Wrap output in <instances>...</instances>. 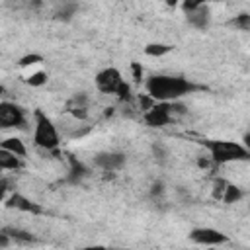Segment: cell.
Here are the masks:
<instances>
[{
  "label": "cell",
  "mask_w": 250,
  "mask_h": 250,
  "mask_svg": "<svg viewBox=\"0 0 250 250\" xmlns=\"http://www.w3.org/2000/svg\"><path fill=\"white\" fill-rule=\"evenodd\" d=\"M145 88L156 102H176L188 94L203 90V86L193 84L184 76H172V74H154L145 82Z\"/></svg>",
  "instance_id": "1"
},
{
  "label": "cell",
  "mask_w": 250,
  "mask_h": 250,
  "mask_svg": "<svg viewBox=\"0 0 250 250\" xmlns=\"http://www.w3.org/2000/svg\"><path fill=\"white\" fill-rule=\"evenodd\" d=\"M201 145L209 150V156L215 164H229V162H244L250 160V150L234 141H223V139H207L201 141Z\"/></svg>",
  "instance_id": "2"
},
{
  "label": "cell",
  "mask_w": 250,
  "mask_h": 250,
  "mask_svg": "<svg viewBox=\"0 0 250 250\" xmlns=\"http://www.w3.org/2000/svg\"><path fill=\"white\" fill-rule=\"evenodd\" d=\"M33 123H35V129H33V143H35V146H39L43 150H55L59 146L61 139H59L57 127L51 121V117L43 109L37 107L33 111Z\"/></svg>",
  "instance_id": "3"
},
{
  "label": "cell",
  "mask_w": 250,
  "mask_h": 250,
  "mask_svg": "<svg viewBox=\"0 0 250 250\" xmlns=\"http://www.w3.org/2000/svg\"><path fill=\"white\" fill-rule=\"evenodd\" d=\"M174 111L178 113H184L186 109L182 105H176V102H156L148 111H145L143 119L148 127H154V129H160V127H166L172 117H174Z\"/></svg>",
  "instance_id": "4"
},
{
  "label": "cell",
  "mask_w": 250,
  "mask_h": 250,
  "mask_svg": "<svg viewBox=\"0 0 250 250\" xmlns=\"http://www.w3.org/2000/svg\"><path fill=\"white\" fill-rule=\"evenodd\" d=\"M25 111L14 102H0V127L2 129H25Z\"/></svg>",
  "instance_id": "5"
},
{
  "label": "cell",
  "mask_w": 250,
  "mask_h": 250,
  "mask_svg": "<svg viewBox=\"0 0 250 250\" xmlns=\"http://www.w3.org/2000/svg\"><path fill=\"white\" fill-rule=\"evenodd\" d=\"M189 240L201 246H219V244H227L229 236L211 227H195L189 230Z\"/></svg>",
  "instance_id": "6"
},
{
  "label": "cell",
  "mask_w": 250,
  "mask_h": 250,
  "mask_svg": "<svg viewBox=\"0 0 250 250\" xmlns=\"http://www.w3.org/2000/svg\"><path fill=\"white\" fill-rule=\"evenodd\" d=\"M96 88L104 94H115L117 88L121 86L123 82V76L119 72V68L115 66H107V68H102L98 74H96Z\"/></svg>",
  "instance_id": "7"
},
{
  "label": "cell",
  "mask_w": 250,
  "mask_h": 250,
  "mask_svg": "<svg viewBox=\"0 0 250 250\" xmlns=\"http://www.w3.org/2000/svg\"><path fill=\"white\" fill-rule=\"evenodd\" d=\"M94 164L105 172H113V170H119L123 164H125V154L123 152H115V150H104V152H98L94 156Z\"/></svg>",
  "instance_id": "8"
},
{
  "label": "cell",
  "mask_w": 250,
  "mask_h": 250,
  "mask_svg": "<svg viewBox=\"0 0 250 250\" xmlns=\"http://www.w3.org/2000/svg\"><path fill=\"white\" fill-rule=\"evenodd\" d=\"M4 205H6L8 209H18V211H23V213H33V215L43 213V209H41L37 203H33L29 197H25V195H21V193H18V191L12 193L10 197H6Z\"/></svg>",
  "instance_id": "9"
},
{
  "label": "cell",
  "mask_w": 250,
  "mask_h": 250,
  "mask_svg": "<svg viewBox=\"0 0 250 250\" xmlns=\"http://www.w3.org/2000/svg\"><path fill=\"white\" fill-rule=\"evenodd\" d=\"M66 111H68L72 117L80 119V121L88 119V96H86L84 92L74 94V96L66 102Z\"/></svg>",
  "instance_id": "10"
},
{
  "label": "cell",
  "mask_w": 250,
  "mask_h": 250,
  "mask_svg": "<svg viewBox=\"0 0 250 250\" xmlns=\"http://www.w3.org/2000/svg\"><path fill=\"white\" fill-rule=\"evenodd\" d=\"M186 20H188V23H189L191 27H195V29H199V31H205V29L209 27V23H211V10L207 8V4H203V6H199L197 10L188 12V14H186Z\"/></svg>",
  "instance_id": "11"
},
{
  "label": "cell",
  "mask_w": 250,
  "mask_h": 250,
  "mask_svg": "<svg viewBox=\"0 0 250 250\" xmlns=\"http://www.w3.org/2000/svg\"><path fill=\"white\" fill-rule=\"evenodd\" d=\"M0 168L2 170H20L21 168V156H18L6 148H0Z\"/></svg>",
  "instance_id": "12"
},
{
  "label": "cell",
  "mask_w": 250,
  "mask_h": 250,
  "mask_svg": "<svg viewBox=\"0 0 250 250\" xmlns=\"http://www.w3.org/2000/svg\"><path fill=\"white\" fill-rule=\"evenodd\" d=\"M68 156V160H70V170H68V182H72V184H78L84 176H88V168L80 162V160H76L72 154H66Z\"/></svg>",
  "instance_id": "13"
},
{
  "label": "cell",
  "mask_w": 250,
  "mask_h": 250,
  "mask_svg": "<svg viewBox=\"0 0 250 250\" xmlns=\"http://www.w3.org/2000/svg\"><path fill=\"white\" fill-rule=\"evenodd\" d=\"M0 148H6V150H10V152H14V154H18V156H21V158L27 154V148H25L23 141L18 139V137H8V139H4V141L0 143Z\"/></svg>",
  "instance_id": "14"
},
{
  "label": "cell",
  "mask_w": 250,
  "mask_h": 250,
  "mask_svg": "<svg viewBox=\"0 0 250 250\" xmlns=\"http://www.w3.org/2000/svg\"><path fill=\"white\" fill-rule=\"evenodd\" d=\"M2 230L8 232L14 242H20V244H29V242H33V234L27 232V230H21V229H16V227H4Z\"/></svg>",
  "instance_id": "15"
},
{
  "label": "cell",
  "mask_w": 250,
  "mask_h": 250,
  "mask_svg": "<svg viewBox=\"0 0 250 250\" xmlns=\"http://www.w3.org/2000/svg\"><path fill=\"white\" fill-rule=\"evenodd\" d=\"M174 45H168V43H148L145 47V55L148 57H164L168 53H172Z\"/></svg>",
  "instance_id": "16"
},
{
  "label": "cell",
  "mask_w": 250,
  "mask_h": 250,
  "mask_svg": "<svg viewBox=\"0 0 250 250\" xmlns=\"http://www.w3.org/2000/svg\"><path fill=\"white\" fill-rule=\"evenodd\" d=\"M242 195H244V191L238 188V186H234V184H229L227 186V189H225V195H223V203L225 205H232V203H238L240 199H242Z\"/></svg>",
  "instance_id": "17"
},
{
  "label": "cell",
  "mask_w": 250,
  "mask_h": 250,
  "mask_svg": "<svg viewBox=\"0 0 250 250\" xmlns=\"http://www.w3.org/2000/svg\"><path fill=\"white\" fill-rule=\"evenodd\" d=\"M23 80H25V84H29V86H43V84L47 82V72H45V70H35V72H31V74H27Z\"/></svg>",
  "instance_id": "18"
},
{
  "label": "cell",
  "mask_w": 250,
  "mask_h": 250,
  "mask_svg": "<svg viewBox=\"0 0 250 250\" xmlns=\"http://www.w3.org/2000/svg\"><path fill=\"white\" fill-rule=\"evenodd\" d=\"M227 186H229V182H227L225 178H217V180L213 182V188H211V195H213V199L221 201V199H223V195H225Z\"/></svg>",
  "instance_id": "19"
},
{
  "label": "cell",
  "mask_w": 250,
  "mask_h": 250,
  "mask_svg": "<svg viewBox=\"0 0 250 250\" xmlns=\"http://www.w3.org/2000/svg\"><path fill=\"white\" fill-rule=\"evenodd\" d=\"M230 25H234L236 29H242V31H248L250 29V14L242 12L238 16H234V20L230 21Z\"/></svg>",
  "instance_id": "20"
},
{
  "label": "cell",
  "mask_w": 250,
  "mask_h": 250,
  "mask_svg": "<svg viewBox=\"0 0 250 250\" xmlns=\"http://www.w3.org/2000/svg\"><path fill=\"white\" fill-rule=\"evenodd\" d=\"M39 62H43V57H41V55H37V53L23 55V57L18 61V64H20L21 68H25V66H33V64H39Z\"/></svg>",
  "instance_id": "21"
},
{
  "label": "cell",
  "mask_w": 250,
  "mask_h": 250,
  "mask_svg": "<svg viewBox=\"0 0 250 250\" xmlns=\"http://www.w3.org/2000/svg\"><path fill=\"white\" fill-rule=\"evenodd\" d=\"M154 104H156V100H154V98H152L148 92L139 96V105H141V109H143V111H148V109H150Z\"/></svg>",
  "instance_id": "22"
},
{
  "label": "cell",
  "mask_w": 250,
  "mask_h": 250,
  "mask_svg": "<svg viewBox=\"0 0 250 250\" xmlns=\"http://www.w3.org/2000/svg\"><path fill=\"white\" fill-rule=\"evenodd\" d=\"M209 0H182V8H184V12L188 14V12H193V10H197L199 6H203V4H207Z\"/></svg>",
  "instance_id": "23"
},
{
  "label": "cell",
  "mask_w": 250,
  "mask_h": 250,
  "mask_svg": "<svg viewBox=\"0 0 250 250\" xmlns=\"http://www.w3.org/2000/svg\"><path fill=\"white\" fill-rule=\"evenodd\" d=\"M131 74H133V80H135V82H141L143 76H145V68H143V64L137 62V61H133V62H131Z\"/></svg>",
  "instance_id": "24"
},
{
  "label": "cell",
  "mask_w": 250,
  "mask_h": 250,
  "mask_svg": "<svg viewBox=\"0 0 250 250\" xmlns=\"http://www.w3.org/2000/svg\"><path fill=\"white\" fill-rule=\"evenodd\" d=\"M115 96H117L119 100H125V102H127V100H131V86H129V84L123 80V82H121V86L117 88Z\"/></svg>",
  "instance_id": "25"
},
{
  "label": "cell",
  "mask_w": 250,
  "mask_h": 250,
  "mask_svg": "<svg viewBox=\"0 0 250 250\" xmlns=\"http://www.w3.org/2000/svg\"><path fill=\"white\" fill-rule=\"evenodd\" d=\"M152 154H154V158L164 160V158L168 156V150H166V146H162L160 143H154V145H152Z\"/></svg>",
  "instance_id": "26"
},
{
  "label": "cell",
  "mask_w": 250,
  "mask_h": 250,
  "mask_svg": "<svg viewBox=\"0 0 250 250\" xmlns=\"http://www.w3.org/2000/svg\"><path fill=\"white\" fill-rule=\"evenodd\" d=\"M166 191V188H164V184L162 182H154L152 186H150V195L154 197V199H158V197H162V193Z\"/></svg>",
  "instance_id": "27"
},
{
  "label": "cell",
  "mask_w": 250,
  "mask_h": 250,
  "mask_svg": "<svg viewBox=\"0 0 250 250\" xmlns=\"http://www.w3.org/2000/svg\"><path fill=\"white\" fill-rule=\"evenodd\" d=\"M211 164H215L211 156H209V160H207V158H197V166H199V168H209Z\"/></svg>",
  "instance_id": "28"
},
{
  "label": "cell",
  "mask_w": 250,
  "mask_h": 250,
  "mask_svg": "<svg viewBox=\"0 0 250 250\" xmlns=\"http://www.w3.org/2000/svg\"><path fill=\"white\" fill-rule=\"evenodd\" d=\"M242 141H244V146L250 150V133H246V135L242 137Z\"/></svg>",
  "instance_id": "29"
},
{
  "label": "cell",
  "mask_w": 250,
  "mask_h": 250,
  "mask_svg": "<svg viewBox=\"0 0 250 250\" xmlns=\"http://www.w3.org/2000/svg\"><path fill=\"white\" fill-rule=\"evenodd\" d=\"M166 4H168V6H176V4H178V0H166Z\"/></svg>",
  "instance_id": "30"
}]
</instances>
